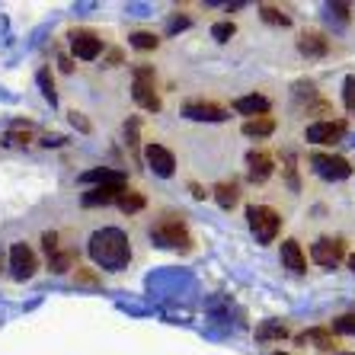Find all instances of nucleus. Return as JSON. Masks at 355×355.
Instances as JSON below:
<instances>
[{"mask_svg": "<svg viewBox=\"0 0 355 355\" xmlns=\"http://www.w3.org/2000/svg\"><path fill=\"white\" fill-rule=\"evenodd\" d=\"M87 250H90L93 263H96L99 269H109V272L125 269L128 259H132V243H128L125 231H119V227H103V231H96L90 237V243H87Z\"/></svg>", "mask_w": 355, "mask_h": 355, "instance_id": "f257e3e1", "label": "nucleus"}, {"mask_svg": "<svg viewBox=\"0 0 355 355\" xmlns=\"http://www.w3.org/2000/svg\"><path fill=\"white\" fill-rule=\"evenodd\" d=\"M39 83H42V90H45V99H49V103H55V87H51L49 83V71H39Z\"/></svg>", "mask_w": 355, "mask_h": 355, "instance_id": "c756f323", "label": "nucleus"}, {"mask_svg": "<svg viewBox=\"0 0 355 355\" xmlns=\"http://www.w3.org/2000/svg\"><path fill=\"white\" fill-rule=\"evenodd\" d=\"M71 49H74V55L80 61H93L103 51V39L96 33H90V29H77V33H71Z\"/></svg>", "mask_w": 355, "mask_h": 355, "instance_id": "1a4fd4ad", "label": "nucleus"}, {"mask_svg": "<svg viewBox=\"0 0 355 355\" xmlns=\"http://www.w3.org/2000/svg\"><path fill=\"white\" fill-rule=\"evenodd\" d=\"M125 186H96V189L83 192V205L87 208H96V205H112L119 198V192H122Z\"/></svg>", "mask_w": 355, "mask_h": 355, "instance_id": "dca6fc26", "label": "nucleus"}, {"mask_svg": "<svg viewBox=\"0 0 355 355\" xmlns=\"http://www.w3.org/2000/svg\"><path fill=\"white\" fill-rule=\"evenodd\" d=\"M234 33H237V26L227 23V19H224V23H215V26H211V35H215L218 42H227Z\"/></svg>", "mask_w": 355, "mask_h": 355, "instance_id": "c85d7f7f", "label": "nucleus"}, {"mask_svg": "<svg viewBox=\"0 0 355 355\" xmlns=\"http://www.w3.org/2000/svg\"><path fill=\"white\" fill-rule=\"evenodd\" d=\"M234 109H237L240 116H253V119H259V116H266V112H269V99L259 96V93H250V96L234 99Z\"/></svg>", "mask_w": 355, "mask_h": 355, "instance_id": "2eb2a0df", "label": "nucleus"}, {"mask_svg": "<svg viewBox=\"0 0 355 355\" xmlns=\"http://www.w3.org/2000/svg\"><path fill=\"white\" fill-rule=\"evenodd\" d=\"M343 103H346V109L355 116V74H349L346 83H343Z\"/></svg>", "mask_w": 355, "mask_h": 355, "instance_id": "cd10ccee", "label": "nucleus"}, {"mask_svg": "<svg viewBox=\"0 0 355 355\" xmlns=\"http://www.w3.org/2000/svg\"><path fill=\"white\" fill-rule=\"evenodd\" d=\"M116 205L122 208L125 215H135V211H141V208H144V196H141V192H135V189H122V192H119V198H116Z\"/></svg>", "mask_w": 355, "mask_h": 355, "instance_id": "4be33fe9", "label": "nucleus"}, {"mask_svg": "<svg viewBox=\"0 0 355 355\" xmlns=\"http://www.w3.org/2000/svg\"><path fill=\"white\" fill-rule=\"evenodd\" d=\"M247 221H250V231H253V237H257L259 243H272L282 231V215L269 205H250Z\"/></svg>", "mask_w": 355, "mask_h": 355, "instance_id": "f03ea898", "label": "nucleus"}, {"mask_svg": "<svg viewBox=\"0 0 355 355\" xmlns=\"http://www.w3.org/2000/svg\"><path fill=\"white\" fill-rule=\"evenodd\" d=\"M282 160H285V176H288V189H301V182H297V166H295V154L291 150H285L282 154Z\"/></svg>", "mask_w": 355, "mask_h": 355, "instance_id": "393cba45", "label": "nucleus"}, {"mask_svg": "<svg viewBox=\"0 0 355 355\" xmlns=\"http://www.w3.org/2000/svg\"><path fill=\"white\" fill-rule=\"evenodd\" d=\"M349 269H352V272H355V253H352V257H349Z\"/></svg>", "mask_w": 355, "mask_h": 355, "instance_id": "f704fd0d", "label": "nucleus"}, {"mask_svg": "<svg viewBox=\"0 0 355 355\" xmlns=\"http://www.w3.org/2000/svg\"><path fill=\"white\" fill-rule=\"evenodd\" d=\"M132 96L141 109H148V112H157L160 109V96L154 90V67L148 64H138L135 67V83H132Z\"/></svg>", "mask_w": 355, "mask_h": 355, "instance_id": "20e7f679", "label": "nucleus"}, {"mask_svg": "<svg viewBox=\"0 0 355 355\" xmlns=\"http://www.w3.org/2000/svg\"><path fill=\"white\" fill-rule=\"evenodd\" d=\"M189 189H192V196H196V198H205V196H208V192H205V189H202V186H196V182H192Z\"/></svg>", "mask_w": 355, "mask_h": 355, "instance_id": "72a5a7b5", "label": "nucleus"}, {"mask_svg": "<svg viewBox=\"0 0 355 355\" xmlns=\"http://www.w3.org/2000/svg\"><path fill=\"white\" fill-rule=\"evenodd\" d=\"M333 336H355V314H343L333 320Z\"/></svg>", "mask_w": 355, "mask_h": 355, "instance_id": "b1692460", "label": "nucleus"}, {"mask_svg": "<svg viewBox=\"0 0 355 355\" xmlns=\"http://www.w3.org/2000/svg\"><path fill=\"white\" fill-rule=\"evenodd\" d=\"M74 269V253H55L51 257V272H67Z\"/></svg>", "mask_w": 355, "mask_h": 355, "instance_id": "bb28decb", "label": "nucleus"}, {"mask_svg": "<svg viewBox=\"0 0 355 355\" xmlns=\"http://www.w3.org/2000/svg\"><path fill=\"white\" fill-rule=\"evenodd\" d=\"M29 138H33V132H29V128H26V132H10L7 135V141H13V144H26Z\"/></svg>", "mask_w": 355, "mask_h": 355, "instance_id": "2f4dec72", "label": "nucleus"}, {"mask_svg": "<svg viewBox=\"0 0 355 355\" xmlns=\"http://www.w3.org/2000/svg\"><path fill=\"white\" fill-rule=\"evenodd\" d=\"M77 282H80V285H96V275L87 272V269H80V266H77Z\"/></svg>", "mask_w": 355, "mask_h": 355, "instance_id": "473e14b6", "label": "nucleus"}, {"mask_svg": "<svg viewBox=\"0 0 355 355\" xmlns=\"http://www.w3.org/2000/svg\"><path fill=\"white\" fill-rule=\"evenodd\" d=\"M288 336V327L282 320H263L257 327V339L259 343H272V339H285Z\"/></svg>", "mask_w": 355, "mask_h": 355, "instance_id": "aec40b11", "label": "nucleus"}, {"mask_svg": "<svg viewBox=\"0 0 355 355\" xmlns=\"http://www.w3.org/2000/svg\"><path fill=\"white\" fill-rule=\"evenodd\" d=\"M297 343H311V346L317 349H333L336 346V336H333V330H323V327H314V330H304L301 336H297Z\"/></svg>", "mask_w": 355, "mask_h": 355, "instance_id": "a211bd4d", "label": "nucleus"}, {"mask_svg": "<svg viewBox=\"0 0 355 355\" xmlns=\"http://www.w3.org/2000/svg\"><path fill=\"white\" fill-rule=\"evenodd\" d=\"M343 135H346V122H343V119H330V122H314V125H307L304 138L314 141V144H336Z\"/></svg>", "mask_w": 355, "mask_h": 355, "instance_id": "6e6552de", "label": "nucleus"}, {"mask_svg": "<svg viewBox=\"0 0 355 355\" xmlns=\"http://www.w3.org/2000/svg\"><path fill=\"white\" fill-rule=\"evenodd\" d=\"M282 266H285V269H291V272H297V275L307 269L304 250H301V243H297V240H282Z\"/></svg>", "mask_w": 355, "mask_h": 355, "instance_id": "4468645a", "label": "nucleus"}, {"mask_svg": "<svg viewBox=\"0 0 355 355\" xmlns=\"http://www.w3.org/2000/svg\"><path fill=\"white\" fill-rule=\"evenodd\" d=\"M150 240L157 243V247H189V231H186V224L180 221L176 215H164L154 227H150Z\"/></svg>", "mask_w": 355, "mask_h": 355, "instance_id": "7ed1b4c3", "label": "nucleus"}, {"mask_svg": "<svg viewBox=\"0 0 355 355\" xmlns=\"http://www.w3.org/2000/svg\"><path fill=\"white\" fill-rule=\"evenodd\" d=\"M343 355H355V352H343Z\"/></svg>", "mask_w": 355, "mask_h": 355, "instance_id": "e433bc0d", "label": "nucleus"}, {"mask_svg": "<svg viewBox=\"0 0 355 355\" xmlns=\"http://www.w3.org/2000/svg\"><path fill=\"white\" fill-rule=\"evenodd\" d=\"M10 269H13V279L26 282L35 275L39 259H35V253L26 247V243H13V250H10Z\"/></svg>", "mask_w": 355, "mask_h": 355, "instance_id": "0eeeda50", "label": "nucleus"}, {"mask_svg": "<svg viewBox=\"0 0 355 355\" xmlns=\"http://www.w3.org/2000/svg\"><path fill=\"white\" fill-rule=\"evenodd\" d=\"M135 45V49H141V51H148V49H157V35L154 33H132V39H128Z\"/></svg>", "mask_w": 355, "mask_h": 355, "instance_id": "a878e982", "label": "nucleus"}, {"mask_svg": "<svg viewBox=\"0 0 355 355\" xmlns=\"http://www.w3.org/2000/svg\"><path fill=\"white\" fill-rule=\"evenodd\" d=\"M247 166H250V180L253 182H266L272 176V157L266 154V150H250L247 154Z\"/></svg>", "mask_w": 355, "mask_h": 355, "instance_id": "ddd939ff", "label": "nucleus"}, {"mask_svg": "<svg viewBox=\"0 0 355 355\" xmlns=\"http://www.w3.org/2000/svg\"><path fill=\"white\" fill-rule=\"evenodd\" d=\"M275 355H288V352H275Z\"/></svg>", "mask_w": 355, "mask_h": 355, "instance_id": "c9c22d12", "label": "nucleus"}, {"mask_svg": "<svg viewBox=\"0 0 355 355\" xmlns=\"http://www.w3.org/2000/svg\"><path fill=\"white\" fill-rule=\"evenodd\" d=\"M272 132H275L272 116H259V119H247V122H243V135H247V138H269Z\"/></svg>", "mask_w": 355, "mask_h": 355, "instance_id": "6ab92c4d", "label": "nucleus"}, {"mask_svg": "<svg viewBox=\"0 0 355 355\" xmlns=\"http://www.w3.org/2000/svg\"><path fill=\"white\" fill-rule=\"evenodd\" d=\"M237 198H240V189H237V182H227V180H224V182H218V186H215V202H218V205H221V208H234V205H237Z\"/></svg>", "mask_w": 355, "mask_h": 355, "instance_id": "412c9836", "label": "nucleus"}, {"mask_svg": "<svg viewBox=\"0 0 355 355\" xmlns=\"http://www.w3.org/2000/svg\"><path fill=\"white\" fill-rule=\"evenodd\" d=\"M311 259H314L317 266L333 269V266H339L346 259V240L343 237H320L314 247H311Z\"/></svg>", "mask_w": 355, "mask_h": 355, "instance_id": "39448f33", "label": "nucleus"}, {"mask_svg": "<svg viewBox=\"0 0 355 355\" xmlns=\"http://www.w3.org/2000/svg\"><path fill=\"white\" fill-rule=\"evenodd\" d=\"M311 164L314 170L323 176V180H349L352 176V166H349L346 157H336V154H311Z\"/></svg>", "mask_w": 355, "mask_h": 355, "instance_id": "423d86ee", "label": "nucleus"}, {"mask_svg": "<svg viewBox=\"0 0 355 355\" xmlns=\"http://www.w3.org/2000/svg\"><path fill=\"white\" fill-rule=\"evenodd\" d=\"M42 247L49 250V257H55V253H58V234H45V237H42Z\"/></svg>", "mask_w": 355, "mask_h": 355, "instance_id": "7c9ffc66", "label": "nucleus"}, {"mask_svg": "<svg viewBox=\"0 0 355 355\" xmlns=\"http://www.w3.org/2000/svg\"><path fill=\"white\" fill-rule=\"evenodd\" d=\"M297 51L307 55V58H323L330 51V42L323 33H301L297 35Z\"/></svg>", "mask_w": 355, "mask_h": 355, "instance_id": "f8f14e48", "label": "nucleus"}, {"mask_svg": "<svg viewBox=\"0 0 355 355\" xmlns=\"http://www.w3.org/2000/svg\"><path fill=\"white\" fill-rule=\"evenodd\" d=\"M144 160H148V166L154 170L157 176H173L176 173V157L173 150H166L164 144H148V150H144Z\"/></svg>", "mask_w": 355, "mask_h": 355, "instance_id": "9d476101", "label": "nucleus"}, {"mask_svg": "<svg viewBox=\"0 0 355 355\" xmlns=\"http://www.w3.org/2000/svg\"><path fill=\"white\" fill-rule=\"evenodd\" d=\"M80 182H99V186H125V173L103 166V170H87V173L80 176Z\"/></svg>", "mask_w": 355, "mask_h": 355, "instance_id": "f3484780", "label": "nucleus"}, {"mask_svg": "<svg viewBox=\"0 0 355 355\" xmlns=\"http://www.w3.org/2000/svg\"><path fill=\"white\" fill-rule=\"evenodd\" d=\"M182 116L192 119V122H224V119H227V109L215 106V103H186Z\"/></svg>", "mask_w": 355, "mask_h": 355, "instance_id": "9b49d317", "label": "nucleus"}, {"mask_svg": "<svg viewBox=\"0 0 355 355\" xmlns=\"http://www.w3.org/2000/svg\"><path fill=\"white\" fill-rule=\"evenodd\" d=\"M259 17H263L269 26H291L288 13H282L279 7H272V3H263V7H259Z\"/></svg>", "mask_w": 355, "mask_h": 355, "instance_id": "5701e85b", "label": "nucleus"}]
</instances>
